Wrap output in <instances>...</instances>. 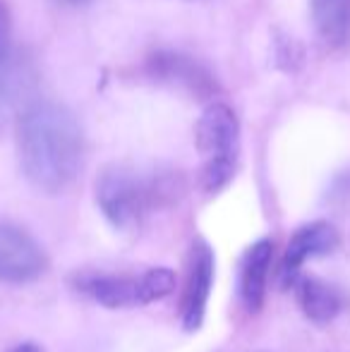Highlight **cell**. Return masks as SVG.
<instances>
[{"mask_svg": "<svg viewBox=\"0 0 350 352\" xmlns=\"http://www.w3.org/2000/svg\"><path fill=\"white\" fill-rule=\"evenodd\" d=\"M211 285H214V250L204 240H195L187 252L180 295V321L185 331H197L201 326Z\"/></svg>", "mask_w": 350, "mask_h": 352, "instance_id": "5", "label": "cell"}, {"mask_svg": "<svg viewBox=\"0 0 350 352\" xmlns=\"http://www.w3.org/2000/svg\"><path fill=\"white\" fill-rule=\"evenodd\" d=\"M85 137L77 118L61 103L29 106L17 120V156L22 173L39 192L61 195L82 168Z\"/></svg>", "mask_w": 350, "mask_h": 352, "instance_id": "1", "label": "cell"}, {"mask_svg": "<svg viewBox=\"0 0 350 352\" xmlns=\"http://www.w3.org/2000/svg\"><path fill=\"white\" fill-rule=\"evenodd\" d=\"M173 177L142 173L132 166H108L96 180V204L113 228L135 230L156 206L173 199Z\"/></svg>", "mask_w": 350, "mask_h": 352, "instance_id": "2", "label": "cell"}, {"mask_svg": "<svg viewBox=\"0 0 350 352\" xmlns=\"http://www.w3.org/2000/svg\"><path fill=\"white\" fill-rule=\"evenodd\" d=\"M175 274L171 269H149L144 274H101L82 271L70 278V285L80 295L108 309L142 307L171 295L175 287Z\"/></svg>", "mask_w": 350, "mask_h": 352, "instance_id": "4", "label": "cell"}, {"mask_svg": "<svg viewBox=\"0 0 350 352\" xmlns=\"http://www.w3.org/2000/svg\"><path fill=\"white\" fill-rule=\"evenodd\" d=\"M290 285V290L295 292V300H298L303 314L307 316L312 324L327 326L341 314L343 309V297L329 283L314 278L307 274H295L293 278L285 280Z\"/></svg>", "mask_w": 350, "mask_h": 352, "instance_id": "9", "label": "cell"}, {"mask_svg": "<svg viewBox=\"0 0 350 352\" xmlns=\"http://www.w3.org/2000/svg\"><path fill=\"white\" fill-rule=\"evenodd\" d=\"M146 74L161 84H171V87L185 89L192 96L209 98L219 91L214 74L206 70L201 63L195 58L182 56L173 51H159L146 60Z\"/></svg>", "mask_w": 350, "mask_h": 352, "instance_id": "7", "label": "cell"}, {"mask_svg": "<svg viewBox=\"0 0 350 352\" xmlns=\"http://www.w3.org/2000/svg\"><path fill=\"white\" fill-rule=\"evenodd\" d=\"M195 144L201 156V187L216 195L230 182L238 163L240 125L233 108L221 101L209 103L197 120Z\"/></svg>", "mask_w": 350, "mask_h": 352, "instance_id": "3", "label": "cell"}, {"mask_svg": "<svg viewBox=\"0 0 350 352\" xmlns=\"http://www.w3.org/2000/svg\"><path fill=\"white\" fill-rule=\"evenodd\" d=\"M61 5H67V8H82V5L91 3V0H58Z\"/></svg>", "mask_w": 350, "mask_h": 352, "instance_id": "14", "label": "cell"}, {"mask_svg": "<svg viewBox=\"0 0 350 352\" xmlns=\"http://www.w3.org/2000/svg\"><path fill=\"white\" fill-rule=\"evenodd\" d=\"M312 22L327 46L338 48L350 34V0H309Z\"/></svg>", "mask_w": 350, "mask_h": 352, "instance_id": "11", "label": "cell"}, {"mask_svg": "<svg viewBox=\"0 0 350 352\" xmlns=\"http://www.w3.org/2000/svg\"><path fill=\"white\" fill-rule=\"evenodd\" d=\"M10 36H12V24H10V12L0 3V65H5L10 58Z\"/></svg>", "mask_w": 350, "mask_h": 352, "instance_id": "12", "label": "cell"}, {"mask_svg": "<svg viewBox=\"0 0 350 352\" xmlns=\"http://www.w3.org/2000/svg\"><path fill=\"white\" fill-rule=\"evenodd\" d=\"M338 247V230L327 221H314L307 226L298 228L290 235L288 247L283 254V276L285 280L293 278L305 261L314 259V256L331 254Z\"/></svg>", "mask_w": 350, "mask_h": 352, "instance_id": "8", "label": "cell"}, {"mask_svg": "<svg viewBox=\"0 0 350 352\" xmlns=\"http://www.w3.org/2000/svg\"><path fill=\"white\" fill-rule=\"evenodd\" d=\"M271 259H274V242L269 237L257 240L243 256V266H240V297H243L245 307L250 311H259L264 305Z\"/></svg>", "mask_w": 350, "mask_h": 352, "instance_id": "10", "label": "cell"}, {"mask_svg": "<svg viewBox=\"0 0 350 352\" xmlns=\"http://www.w3.org/2000/svg\"><path fill=\"white\" fill-rule=\"evenodd\" d=\"M10 352H41V348L34 345V343H24V345H17V348L10 350Z\"/></svg>", "mask_w": 350, "mask_h": 352, "instance_id": "13", "label": "cell"}, {"mask_svg": "<svg viewBox=\"0 0 350 352\" xmlns=\"http://www.w3.org/2000/svg\"><path fill=\"white\" fill-rule=\"evenodd\" d=\"M48 269L46 252L24 228L0 223V283H32Z\"/></svg>", "mask_w": 350, "mask_h": 352, "instance_id": "6", "label": "cell"}]
</instances>
